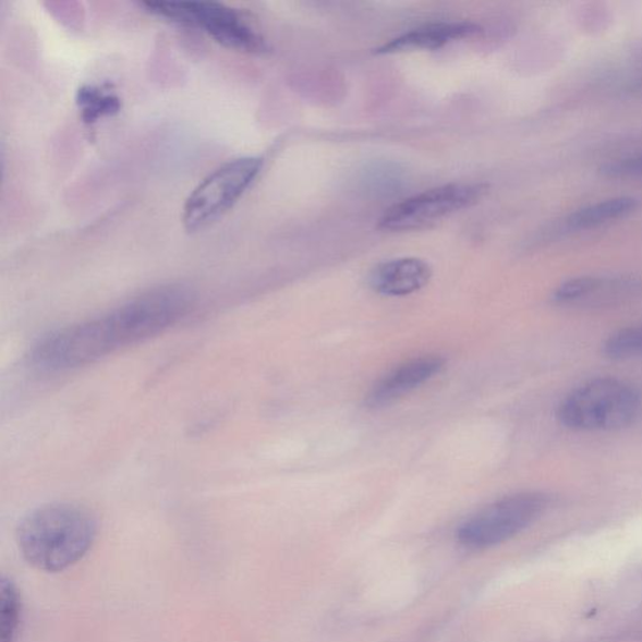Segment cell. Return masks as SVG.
<instances>
[{"instance_id": "6da1fadb", "label": "cell", "mask_w": 642, "mask_h": 642, "mask_svg": "<svg viewBox=\"0 0 642 642\" xmlns=\"http://www.w3.org/2000/svg\"><path fill=\"white\" fill-rule=\"evenodd\" d=\"M193 291L163 286L146 291L98 318L72 324L70 343L83 365L142 343L178 324L194 306Z\"/></svg>"}, {"instance_id": "7a4b0ae2", "label": "cell", "mask_w": 642, "mask_h": 642, "mask_svg": "<svg viewBox=\"0 0 642 642\" xmlns=\"http://www.w3.org/2000/svg\"><path fill=\"white\" fill-rule=\"evenodd\" d=\"M98 523L88 508L56 502L24 516L15 540L24 560L39 571L57 573L78 564L94 546Z\"/></svg>"}, {"instance_id": "3957f363", "label": "cell", "mask_w": 642, "mask_h": 642, "mask_svg": "<svg viewBox=\"0 0 642 642\" xmlns=\"http://www.w3.org/2000/svg\"><path fill=\"white\" fill-rule=\"evenodd\" d=\"M641 411V396L629 383L598 378L571 391L560 407L558 420L573 431H616L628 427Z\"/></svg>"}, {"instance_id": "277c9868", "label": "cell", "mask_w": 642, "mask_h": 642, "mask_svg": "<svg viewBox=\"0 0 642 642\" xmlns=\"http://www.w3.org/2000/svg\"><path fill=\"white\" fill-rule=\"evenodd\" d=\"M262 169V158L241 157L214 170L198 183L183 205V227L196 232L218 221L243 197Z\"/></svg>"}, {"instance_id": "5b68a950", "label": "cell", "mask_w": 642, "mask_h": 642, "mask_svg": "<svg viewBox=\"0 0 642 642\" xmlns=\"http://www.w3.org/2000/svg\"><path fill=\"white\" fill-rule=\"evenodd\" d=\"M146 11L203 32L223 47L250 53L268 49L265 39L238 11L215 2H146Z\"/></svg>"}, {"instance_id": "8992f818", "label": "cell", "mask_w": 642, "mask_h": 642, "mask_svg": "<svg viewBox=\"0 0 642 642\" xmlns=\"http://www.w3.org/2000/svg\"><path fill=\"white\" fill-rule=\"evenodd\" d=\"M545 495L523 492L504 497L470 517L457 532L460 544L471 549H485L519 535L544 513Z\"/></svg>"}, {"instance_id": "52a82bcc", "label": "cell", "mask_w": 642, "mask_h": 642, "mask_svg": "<svg viewBox=\"0 0 642 642\" xmlns=\"http://www.w3.org/2000/svg\"><path fill=\"white\" fill-rule=\"evenodd\" d=\"M485 183H448L408 197L381 216L378 228L383 231L403 232L429 227L447 216L464 210L486 195Z\"/></svg>"}, {"instance_id": "ba28073f", "label": "cell", "mask_w": 642, "mask_h": 642, "mask_svg": "<svg viewBox=\"0 0 642 642\" xmlns=\"http://www.w3.org/2000/svg\"><path fill=\"white\" fill-rule=\"evenodd\" d=\"M642 294V282L627 277H579L555 290L554 302L570 307H603L631 302Z\"/></svg>"}, {"instance_id": "9c48e42d", "label": "cell", "mask_w": 642, "mask_h": 642, "mask_svg": "<svg viewBox=\"0 0 642 642\" xmlns=\"http://www.w3.org/2000/svg\"><path fill=\"white\" fill-rule=\"evenodd\" d=\"M445 361L437 355L414 358L390 371L372 387L366 404L381 408L420 388L444 370Z\"/></svg>"}, {"instance_id": "30bf717a", "label": "cell", "mask_w": 642, "mask_h": 642, "mask_svg": "<svg viewBox=\"0 0 642 642\" xmlns=\"http://www.w3.org/2000/svg\"><path fill=\"white\" fill-rule=\"evenodd\" d=\"M479 24L471 22H452L428 24L404 35L390 39L377 49V54H397L413 51H433L452 41L471 38L481 33Z\"/></svg>"}, {"instance_id": "8fae6325", "label": "cell", "mask_w": 642, "mask_h": 642, "mask_svg": "<svg viewBox=\"0 0 642 642\" xmlns=\"http://www.w3.org/2000/svg\"><path fill=\"white\" fill-rule=\"evenodd\" d=\"M428 263L416 257H400L377 266L370 277L375 293L386 296H407L416 293L429 282Z\"/></svg>"}, {"instance_id": "7c38bea8", "label": "cell", "mask_w": 642, "mask_h": 642, "mask_svg": "<svg viewBox=\"0 0 642 642\" xmlns=\"http://www.w3.org/2000/svg\"><path fill=\"white\" fill-rule=\"evenodd\" d=\"M639 202L635 197L620 196L604 199L596 204L579 208L566 219V228L570 231H585L603 227L616 220L627 218L637 210Z\"/></svg>"}, {"instance_id": "4fadbf2b", "label": "cell", "mask_w": 642, "mask_h": 642, "mask_svg": "<svg viewBox=\"0 0 642 642\" xmlns=\"http://www.w3.org/2000/svg\"><path fill=\"white\" fill-rule=\"evenodd\" d=\"M76 102L81 119L86 124H95L105 117L121 111V98L108 85H87L77 92Z\"/></svg>"}, {"instance_id": "5bb4252c", "label": "cell", "mask_w": 642, "mask_h": 642, "mask_svg": "<svg viewBox=\"0 0 642 642\" xmlns=\"http://www.w3.org/2000/svg\"><path fill=\"white\" fill-rule=\"evenodd\" d=\"M23 621L22 595L8 577L0 581V642H19Z\"/></svg>"}, {"instance_id": "9a60e30c", "label": "cell", "mask_w": 642, "mask_h": 642, "mask_svg": "<svg viewBox=\"0 0 642 642\" xmlns=\"http://www.w3.org/2000/svg\"><path fill=\"white\" fill-rule=\"evenodd\" d=\"M604 353L614 361L641 360L642 322L614 332L605 341Z\"/></svg>"}]
</instances>
